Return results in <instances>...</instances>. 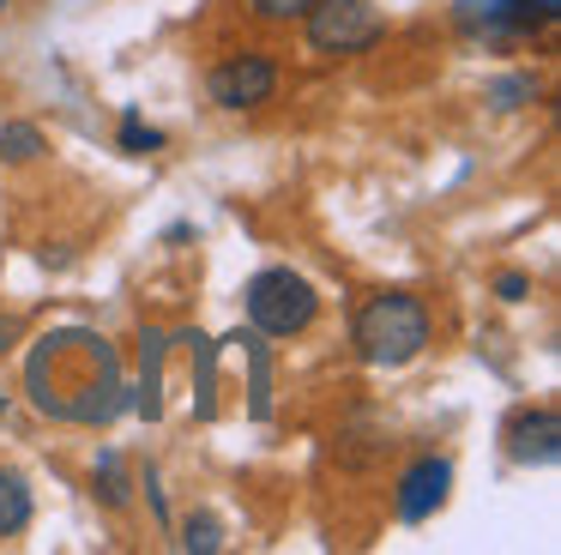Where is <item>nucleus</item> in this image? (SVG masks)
I'll use <instances>...</instances> for the list:
<instances>
[{"label":"nucleus","instance_id":"nucleus-1","mask_svg":"<svg viewBox=\"0 0 561 555\" xmlns=\"http://www.w3.org/2000/svg\"><path fill=\"white\" fill-rule=\"evenodd\" d=\"M25 398L49 422H79V429H110L134 393L122 381V356L98 326H55L25 356Z\"/></svg>","mask_w":561,"mask_h":555},{"label":"nucleus","instance_id":"nucleus-2","mask_svg":"<svg viewBox=\"0 0 561 555\" xmlns=\"http://www.w3.org/2000/svg\"><path fill=\"white\" fill-rule=\"evenodd\" d=\"M428 332H435V320H428L423 296H411V290H380V296H368L363 308H356V320H351L356 356H363L368 369H380V374L411 369V362L428 350Z\"/></svg>","mask_w":561,"mask_h":555},{"label":"nucleus","instance_id":"nucleus-3","mask_svg":"<svg viewBox=\"0 0 561 555\" xmlns=\"http://www.w3.org/2000/svg\"><path fill=\"white\" fill-rule=\"evenodd\" d=\"M242 308L260 338H302L320 320V290L290 265H266L242 284Z\"/></svg>","mask_w":561,"mask_h":555},{"label":"nucleus","instance_id":"nucleus-4","mask_svg":"<svg viewBox=\"0 0 561 555\" xmlns=\"http://www.w3.org/2000/svg\"><path fill=\"white\" fill-rule=\"evenodd\" d=\"M302 36L314 55L344 60V55H368L387 36V12L375 0H314L302 12Z\"/></svg>","mask_w":561,"mask_h":555},{"label":"nucleus","instance_id":"nucleus-5","mask_svg":"<svg viewBox=\"0 0 561 555\" xmlns=\"http://www.w3.org/2000/svg\"><path fill=\"white\" fill-rule=\"evenodd\" d=\"M453 19H459V31L477 36V43L507 48V43L537 36L543 24H556L561 0H453Z\"/></svg>","mask_w":561,"mask_h":555},{"label":"nucleus","instance_id":"nucleus-6","mask_svg":"<svg viewBox=\"0 0 561 555\" xmlns=\"http://www.w3.org/2000/svg\"><path fill=\"white\" fill-rule=\"evenodd\" d=\"M278 60L260 55V48H236V55H224L218 67L206 72V97L224 109V115H248V109H266L272 97H278Z\"/></svg>","mask_w":561,"mask_h":555},{"label":"nucleus","instance_id":"nucleus-7","mask_svg":"<svg viewBox=\"0 0 561 555\" xmlns=\"http://www.w3.org/2000/svg\"><path fill=\"white\" fill-rule=\"evenodd\" d=\"M447 495H453V458L423 453L399 471V483H392V513H399L404 525H423V519H435L440 507H447Z\"/></svg>","mask_w":561,"mask_h":555},{"label":"nucleus","instance_id":"nucleus-8","mask_svg":"<svg viewBox=\"0 0 561 555\" xmlns=\"http://www.w3.org/2000/svg\"><path fill=\"white\" fill-rule=\"evenodd\" d=\"M561 453V417L556 405H525L507 422V458L513 465H556Z\"/></svg>","mask_w":561,"mask_h":555},{"label":"nucleus","instance_id":"nucleus-9","mask_svg":"<svg viewBox=\"0 0 561 555\" xmlns=\"http://www.w3.org/2000/svg\"><path fill=\"white\" fill-rule=\"evenodd\" d=\"M163 350H170V332H146V338H139V398H134V405L146 410V422L163 417Z\"/></svg>","mask_w":561,"mask_h":555},{"label":"nucleus","instance_id":"nucleus-10","mask_svg":"<svg viewBox=\"0 0 561 555\" xmlns=\"http://www.w3.org/2000/svg\"><path fill=\"white\" fill-rule=\"evenodd\" d=\"M242 344V356H248V417H272V356H266V338L260 332H242L236 338Z\"/></svg>","mask_w":561,"mask_h":555},{"label":"nucleus","instance_id":"nucleus-11","mask_svg":"<svg viewBox=\"0 0 561 555\" xmlns=\"http://www.w3.org/2000/svg\"><path fill=\"white\" fill-rule=\"evenodd\" d=\"M91 495H98L103 507H127V495H134L127 458L115 453V446H98V458H91Z\"/></svg>","mask_w":561,"mask_h":555},{"label":"nucleus","instance_id":"nucleus-12","mask_svg":"<svg viewBox=\"0 0 561 555\" xmlns=\"http://www.w3.org/2000/svg\"><path fill=\"white\" fill-rule=\"evenodd\" d=\"M31 513H37V495H31V483L19 477V471L0 465V537H19V531L31 525Z\"/></svg>","mask_w":561,"mask_h":555},{"label":"nucleus","instance_id":"nucleus-13","mask_svg":"<svg viewBox=\"0 0 561 555\" xmlns=\"http://www.w3.org/2000/svg\"><path fill=\"white\" fill-rule=\"evenodd\" d=\"M49 151L37 121H0V163H31V157Z\"/></svg>","mask_w":561,"mask_h":555},{"label":"nucleus","instance_id":"nucleus-14","mask_svg":"<svg viewBox=\"0 0 561 555\" xmlns=\"http://www.w3.org/2000/svg\"><path fill=\"white\" fill-rule=\"evenodd\" d=\"M175 543H182L187 555H218L224 550V519L218 513H187L182 525H175Z\"/></svg>","mask_w":561,"mask_h":555},{"label":"nucleus","instance_id":"nucleus-15","mask_svg":"<svg viewBox=\"0 0 561 555\" xmlns=\"http://www.w3.org/2000/svg\"><path fill=\"white\" fill-rule=\"evenodd\" d=\"M115 145H122L127 157H151V151H163V127H151L139 109H127V115H122V133H115Z\"/></svg>","mask_w":561,"mask_h":555},{"label":"nucleus","instance_id":"nucleus-16","mask_svg":"<svg viewBox=\"0 0 561 555\" xmlns=\"http://www.w3.org/2000/svg\"><path fill=\"white\" fill-rule=\"evenodd\" d=\"M489 103H495V109L537 103V79H531V72H501V79H489Z\"/></svg>","mask_w":561,"mask_h":555},{"label":"nucleus","instance_id":"nucleus-17","mask_svg":"<svg viewBox=\"0 0 561 555\" xmlns=\"http://www.w3.org/2000/svg\"><path fill=\"white\" fill-rule=\"evenodd\" d=\"M314 7V0H248V12L266 24H302V12Z\"/></svg>","mask_w":561,"mask_h":555},{"label":"nucleus","instance_id":"nucleus-18","mask_svg":"<svg viewBox=\"0 0 561 555\" xmlns=\"http://www.w3.org/2000/svg\"><path fill=\"white\" fill-rule=\"evenodd\" d=\"M495 290H501V302H525V296H531V278H525V272H501Z\"/></svg>","mask_w":561,"mask_h":555},{"label":"nucleus","instance_id":"nucleus-19","mask_svg":"<svg viewBox=\"0 0 561 555\" xmlns=\"http://www.w3.org/2000/svg\"><path fill=\"white\" fill-rule=\"evenodd\" d=\"M0 410H7V386H0Z\"/></svg>","mask_w":561,"mask_h":555},{"label":"nucleus","instance_id":"nucleus-20","mask_svg":"<svg viewBox=\"0 0 561 555\" xmlns=\"http://www.w3.org/2000/svg\"><path fill=\"white\" fill-rule=\"evenodd\" d=\"M7 7H13V0H0V12H7Z\"/></svg>","mask_w":561,"mask_h":555}]
</instances>
